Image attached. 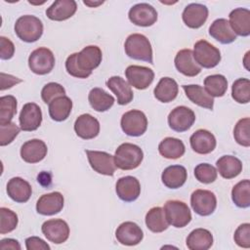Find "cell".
<instances>
[{
    "mask_svg": "<svg viewBox=\"0 0 250 250\" xmlns=\"http://www.w3.org/2000/svg\"><path fill=\"white\" fill-rule=\"evenodd\" d=\"M103 54L96 45L84 47L79 53H73L65 61V69L68 74L76 78H87L102 62Z\"/></svg>",
    "mask_w": 250,
    "mask_h": 250,
    "instance_id": "obj_1",
    "label": "cell"
},
{
    "mask_svg": "<svg viewBox=\"0 0 250 250\" xmlns=\"http://www.w3.org/2000/svg\"><path fill=\"white\" fill-rule=\"evenodd\" d=\"M124 49L129 58L153 63L152 48L149 40L145 35L140 33L129 35L125 41Z\"/></svg>",
    "mask_w": 250,
    "mask_h": 250,
    "instance_id": "obj_2",
    "label": "cell"
},
{
    "mask_svg": "<svg viewBox=\"0 0 250 250\" xmlns=\"http://www.w3.org/2000/svg\"><path fill=\"white\" fill-rule=\"evenodd\" d=\"M144 158L142 148L131 143L121 144L115 150V166L121 170H133L140 166Z\"/></svg>",
    "mask_w": 250,
    "mask_h": 250,
    "instance_id": "obj_3",
    "label": "cell"
},
{
    "mask_svg": "<svg viewBox=\"0 0 250 250\" xmlns=\"http://www.w3.org/2000/svg\"><path fill=\"white\" fill-rule=\"evenodd\" d=\"M17 36L27 43L37 41L43 34V23L35 16L25 15L20 17L15 23Z\"/></svg>",
    "mask_w": 250,
    "mask_h": 250,
    "instance_id": "obj_4",
    "label": "cell"
},
{
    "mask_svg": "<svg viewBox=\"0 0 250 250\" xmlns=\"http://www.w3.org/2000/svg\"><path fill=\"white\" fill-rule=\"evenodd\" d=\"M192 54L197 64L204 68H213L221 61L220 50L206 40L197 41L193 46Z\"/></svg>",
    "mask_w": 250,
    "mask_h": 250,
    "instance_id": "obj_5",
    "label": "cell"
},
{
    "mask_svg": "<svg viewBox=\"0 0 250 250\" xmlns=\"http://www.w3.org/2000/svg\"><path fill=\"white\" fill-rule=\"evenodd\" d=\"M164 213L169 225L175 228H184L191 221L188 206L180 200H168L164 204Z\"/></svg>",
    "mask_w": 250,
    "mask_h": 250,
    "instance_id": "obj_6",
    "label": "cell"
},
{
    "mask_svg": "<svg viewBox=\"0 0 250 250\" xmlns=\"http://www.w3.org/2000/svg\"><path fill=\"white\" fill-rule=\"evenodd\" d=\"M54 65L55 56L53 52L46 47L35 49L28 57V66L35 74L45 75L52 71Z\"/></svg>",
    "mask_w": 250,
    "mask_h": 250,
    "instance_id": "obj_7",
    "label": "cell"
},
{
    "mask_svg": "<svg viewBox=\"0 0 250 250\" xmlns=\"http://www.w3.org/2000/svg\"><path fill=\"white\" fill-rule=\"evenodd\" d=\"M122 131L131 137L142 136L147 129V118L146 114L138 109L125 112L121 117Z\"/></svg>",
    "mask_w": 250,
    "mask_h": 250,
    "instance_id": "obj_8",
    "label": "cell"
},
{
    "mask_svg": "<svg viewBox=\"0 0 250 250\" xmlns=\"http://www.w3.org/2000/svg\"><path fill=\"white\" fill-rule=\"evenodd\" d=\"M190 205L199 216H209L217 207V198L211 190L196 189L191 193Z\"/></svg>",
    "mask_w": 250,
    "mask_h": 250,
    "instance_id": "obj_9",
    "label": "cell"
},
{
    "mask_svg": "<svg viewBox=\"0 0 250 250\" xmlns=\"http://www.w3.org/2000/svg\"><path fill=\"white\" fill-rule=\"evenodd\" d=\"M90 166L94 171L105 176H113L116 166L114 162V156L99 150H85Z\"/></svg>",
    "mask_w": 250,
    "mask_h": 250,
    "instance_id": "obj_10",
    "label": "cell"
},
{
    "mask_svg": "<svg viewBox=\"0 0 250 250\" xmlns=\"http://www.w3.org/2000/svg\"><path fill=\"white\" fill-rule=\"evenodd\" d=\"M195 121V114L192 109L180 105L172 109L168 115L169 127L176 132L188 131Z\"/></svg>",
    "mask_w": 250,
    "mask_h": 250,
    "instance_id": "obj_11",
    "label": "cell"
},
{
    "mask_svg": "<svg viewBox=\"0 0 250 250\" xmlns=\"http://www.w3.org/2000/svg\"><path fill=\"white\" fill-rule=\"evenodd\" d=\"M41 230L45 237L55 244L65 242L69 236V227L62 219H51L44 222Z\"/></svg>",
    "mask_w": 250,
    "mask_h": 250,
    "instance_id": "obj_12",
    "label": "cell"
},
{
    "mask_svg": "<svg viewBox=\"0 0 250 250\" xmlns=\"http://www.w3.org/2000/svg\"><path fill=\"white\" fill-rule=\"evenodd\" d=\"M125 76L130 86L138 90L146 89L154 79V72L151 68L142 65H129L125 70Z\"/></svg>",
    "mask_w": 250,
    "mask_h": 250,
    "instance_id": "obj_13",
    "label": "cell"
},
{
    "mask_svg": "<svg viewBox=\"0 0 250 250\" xmlns=\"http://www.w3.org/2000/svg\"><path fill=\"white\" fill-rule=\"evenodd\" d=\"M131 22L139 26H150L157 21L156 10L147 3H139L134 5L128 13Z\"/></svg>",
    "mask_w": 250,
    "mask_h": 250,
    "instance_id": "obj_14",
    "label": "cell"
},
{
    "mask_svg": "<svg viewBox=\"0 0 250 250\" xmlns=\"http://www.w3.org/2000/svg\"><path fill=\"white\" fill-rule=\"evenodd\" d=\"M19 121L22 131L31 132L37 130L42 122V111L40 106L35 103L25 104L21 110Z\"/></svg>",
    "mask_w": 250,
    "mask_h": 250,
    "instance_id": "obj_15",
    "label": "cell"
},
{
    "mask_svg": "<svg viewBox=\"0 0 250 250\" xmlns=\"http://www.w3.org/2000/svg\"><path fill=\"white\" fill-rule=\"evenodd\" d=\"M115 237L122 245L134 246L143 240L144 232L136 223L124 222L116 229Z\"/></svg>",
    "mask_w": 250,
    "mask_h": 250,
    "instance_id": "obj_16",
    "label": "cell"
},
{
    "mask_svg": "<svg viewBox=\"0 0 250 250\" xmlns=\"http://www.w3.org/2000/svg\"><path fill=\"white\" fill-rule=\"evenodd\" d=\"M115 191L118 197L125 202L135 201L141 193V184L133 176H125L117 180Z\"/></svg>",
    "mask_w": 250,
    "mask_h": 250,
    "instance_id": "obj_17",
    "label": "cell"
},
{
    "mask_svg": "<svg viewBox=\"0 0 250 250\" xmlns=\"http://www.w3.org/2000/svg\"><path fill=\"white\" fill-rule=\"evenodd\" d=\"M63 202V195L59 191L43 194L37 200L36 211L44 216H52L62 210Z\"/></svg>",
    "mask_w": 250,
    "mask_h": 250,
    "instance_id": "obj_18",
    "label": "cell"
},
{
    "mask_svg": "<svg viewBox=\"0 0 250 250\" xmlns=\"http://www.w3.org/2000/svg\"><path fill=\"white\" fill-rule=\"evenodd\" d=\"M182 18L188 27L199 28L208 18V8L199 3H190L184 9Z\"/></svg>",
    "mask_w": 250,
    "mask_h": 250,
    "instance_id": "obj_19",
    "label": "cell"
},
{
    "mask_svg": "<svg viewBox=\"0 0 250 250\" xmlns=\"http://www.w3.org/2000/svg\"><path fill=\"white\" fill-rule=\"evenodd\" d=\"M74 131L83 140L94 139L100 133V122L89 113L81 114L74 122Z\"/></svg>",
    "mask_w": 250,
    "mask_h": 250,
    "instance_id": "obj_20",
    "label": "cell"
},
{
    "mask_svg": "<svg viewBox=\"0 0 250 250\" xmlns=\"http://www.w3.org/2000/svg\"><path fill=\"white\" fill-rule=\"evenodd\" d=\"M190 146L198 154H208L212 152L217 145L214 135L205 129L195 131L189 138Z\"/></svg>",
    "mask_w": 250,
    "mask_h": 250,
    "instance_id": "obj_21",
    "label": "cell"
},
{
    "mask_svg": "<svg viewBox=\"0 0 250 250\" xmlns=\"http://www.w3.org/2000/svg\"><path fill=\"white\" fill-rule=\"evenodd\" d=\"M47 151V146L43 141L32 139L21 146V156L27 163H37L46 157Z\"/></svg>",
    "mask_w": 250,
    "mask_h": 250,
    "instance_id": "obj_22",
    "label": "cell"
},
{
    "mask_svg": "<svg viewBox=\"0 0 250 250\" xmlns=\"http://www.w3.org/2000/svg\"><path fill=\"white\" fill-rule=\"evenodd\" d=\"M174 62L178 71L188 77L196 76L201 71V67L195 62L192 51L189 49L179 51L175 57Z\"/></svg>",
    "mask_w": 250,
    "mask_h": 250,
    "instance_id": "obj_23",
    "label": "cell"
},
{
    "mask_svg": "<svg viewBox=\"0 0 250 250\" xmlns=\"http://www.w3.org/2000/svg\"><path fill=\"white\" fill-rule=\"evenodd\" d=\"M7 193L11 199L18 203H25L29 200L32 188L28 182L20 177H14L7 184Z\"/></svg>",
    "mask_w": 250,
    "mask_h": 250,
    "instance_id": "obj_24",
    "label": "cell"
},
{
    "mask_svg": "<svg viewBox=\"0 0 250 250\" xmlns=\"http://www.w3.org/2000/svg\"><path fill=\"white\" fill-rule=\"evenodd\" d=\"M76 10L77 4L74 0H58L46 10V16L52 21H62L71 18Z\"/></svg>",
    "mask_w": 250,
    "mask_h": 250,
    "instance_id": "obj_25",
    "label": "cell"
},
{
    "mask_svg": "<svg viewBox=\"0 0 250 250\" xmlns=\"http://www.w3.org/2000/svg\"><path fill=\"white\" fill-rule=\"evenodd\" d=\"M229 24L233 32L239 36L250 34V11L245 8H236L229 13Z\"/></svg>",
    "mask_w": 250,
    "mask_h": 250,
    "instance_id": "obj_26",
    "label": "cell"
},
{
    "mask_svg": "<svg viewBox=\"0 0 250 250\" xmlns=\"http://www.w3.org/2000/svg\"><path fill=\"white\" fill-rule=\"evenodd\" d=\"M107 88L116 96L117 104L125 105L132 102L134 94L129 83L120 76H111L106 81Z\"/></svg>",
    "mask_w": 250,
    "mask_h": 250,
    "instance_id": "obj_27",
    "label": "cell"
},
{
    "mask_svg": "<svg viewBox=\"0 0 250 250\" xmlns=\"http://www.w3.org/2000/svg\"><path fill=\"white\" fill-rule=\"evenodd\" d=\"M209 34L222 44H229L236 40V34L226 19L215 20L209 27Z\"/></svg>",
    "mask_w": 250,
    "mask_h": 250,
    "instance_id": "obj_28",
    "label": "cell"
},
{
    "mask_svg": "<svg viewBox=\"0 0 250 250\" xmlns=\"http://www.w3.org/2000/svg\"><path fill=\"white\" fill-rule=\"evenodd\" d=\"M188 179L187 169L182 165H171L164 169L161 175L162 183L168 188H179Z\"/></svg>",
    "mask_w": 250,
    "mask_h": 250,
    "instance_id": "obj_29",
    "label": "cell"
},
{
    "mask_svg": "<svg viewBox=\"0 0 250 250\" xmlns=\"http://www.w3.org/2000/svg\"><path fill=\"white\" fill-rule=\"evenodd\" d=\"M216 166L217 172L227 180L237 177L242 171V162L232 155H223L217 160Z\"/></svg>",
    "mask_w": 250,
    "mask_h": 250,
    "instance_id": "obj_30",
    "label": "cell"
},
{
    "mask_svg": "<svg viewBox=\"0 0 250 250\" xmlns=\"http://www.w3.org/2000/svg\"><path fill=\"white\" fill-rule=\"evenodd\" d=\"M178 83L170 77L161 78L153 90L154 97L161 103L172 102L178 96Z\"/></svg>",
    "mask_w": 250,
    "mask_h": 250,
    "instance_id": "obj_31",
    "label": "cell"
},
{
    "mask_svg": "<svg viewBox=\"0 0 250 250\" xmlns=\"http://www.w3.org/2000/svg\"><path fill=\"white\" fill-rule=\"evenodd\" d=\"M183 89L186 93L188 99L193 104L207 108L213 109L214 99L205 91V89L200 85H183Z\"/></svg>",
    "mask_w": 250,
    "mask_h": 250,
    "instance_id": "obj_32",
    "label": "cell"
},
{
    "mask_svg": "<svg viewBox=\"0 0 250 250\" xmlns=\"http://www.w3.org/2000/svg\"><path fill=\"white\" fill-rule=\"evenodd\" d=\"M189 250H207L213 245V235L206 229H195L187 237Z\"/></svg>",
    "mask_w": 250,
    "mask_h": 250,
    "instance_id": "obj_33",
    "label": "cell"
},
{
    "mask_svg": "<svg viewBox=\"0 0 250 250\" xmlns=\"http://www.w3.org/2000/svg\"><path fill=\"white\" fill-rule=\"evenodd\" d=\"M72 109V101L66 96H61L49 104L50 117L58 122H62L69 116Z\"/></svg>",
    "mask_w": 250,
    "mask_h": 250,
    "instance_id": "obj_34",
    "label": "cell"
},
{
    "mask_svg": "<svg viewBox=\"0 0 250 250\" xmlns=\"http://www.w3.org/2000/svg\"><path fill=\"white\" fill-rule=\"evenodd\" d=\"M158 151L167 159H178L185 154L186 147L180 139L167 137L158 145Z\"/></svg>",
    "mask_w": 250,
    "mask_h": 250,
    "instance_id": "obj_35",
    "label": "cell"
},
{
    "mask_svg": "<svg viewBox=\"0 0 250 250\" xmlns=\"http://www.w3.org/2000/svg\"><path fill=\"white\" fill-rule=\"evenodd\" d=\"M88 101L93 109L99 112H104L108 110L114 104V98L106 93L102 88H93L89 95Z\"/></svg>",
    "mask_w": 250,
    "mask_h": 250,
    "instance_id": "obj_36",
    "label": "cell"
},
{
    "mask_svg": "<svg viewBox=\"0 0 250 250\" xmlns=\"http://www.w3.org/2000/svg\"><path fill=\"white\" fill-rule=\"evenodd\" d=\"M146 228L152 232H162L168 229L169 223L166 219L163 208L153 207L146 215Z\"/></svg>",
    "mask_w": 250,
    "mask_h": 250,
    "instance_id": "obj_37",
    "label": "cell"
},
{
    "mask_svg": "<svg viewBox=\"0 0 250 250\" xmlns=\"http://www.w3.org/2000/svg\"><path fill=\"white\" fill-rule=\"evenodd\" d=\"M205 91L213 97H223L228 90V80L222 74L209 75L204 79Z\"/></svg>",
    "mask_w": 250,
    "mask_h": 250,
    "instance_id": "obj_38",
    "label": "cell"
},
{
    "mask_svg": "<svg viewBox=\"0 0 250 250\" xmlns=\"http://www.w3.org/2000/svg\"><path fill=\"white\" fill-rule=\"evenodd\" d=\"M231 199L239 208H248L250 206V181L242 180L238 182L231 189Z\"/></svg>",
    "mask_w": 250,
    "mask_h": 250,
    "instance_id": "obj_39",
    "label": "cell"
},
{
    "mask_svg": "<svg viewBox=\"0 0 250 250\" xmlns=\"http://www.w3.org/2000/svg\"><path fill=\"white\" fill-rule=\"evenodd\" d=\"M231 97L238 104H248L250 101V81L247 78L236 79L231 86Z\"/></svg>",
    "mask_w": 250,
    "mask_h": 250,
    "instance_id": "obj_40",
    "label": "cell"
},
{
    "mask_svg": "<svg viewBox=\"0 0 250 250\" xmlns=\"http://www.w3.org/2000/svg\"><path fill=\"white\" fill-rule=\"evenodd\" d=\"M17 113V100L14 96H2L0 98V124L11 122Z\"/></svg>",
    "mask_w": 250,
    "mask_h": 250,
    "instance_id": "obj_41",
    "label": "cell"
},
{
    "mask_svg": "<svg viewBox=\"0 0 250 250\" xmlns=\"http://www.w3.org/2000/svg\"><path fill=\"white\" fill-rule=\"evenodd\" d=\"M249 126L250 119L249 117L241 118L235 124L233 129V137L236 143L242 146H250V136H249Z\"/></svg>",
    "mask_w": 250,
    "mask_h": 250,
    "instance_id": "obj_42",
    "label": "cell"
},
{
    "mask_svg": "<svg viewBox=\"0 0 250 250\" xmlns=\"http://www.w3.org/2000/svg\"><path fill=\"white\" fill-rule=\"evenodd\" d=\"M0 233L5 234L13 231L18 226V215L11 209L0 208Z\"/></svg>",
    "mask_w": 250,
    "mask_h": 250,
    "instance_id": "obj_43",
    "label": "cell"
},
{
    "mask_svg": "<svg viewBox=\"0 0 250 250\" xmlns=\"http://www.w3.org/2000/svg\"><path fill=\"white\" fill-rule=\"evenodd\" d=\"M195 179L202 184H211L215 182L218 172L214 166L208 163H200L194 168Z\"/></svg>",
    "mask_w": 250,
    "mask_h": 250,
    "instance_id": "obj_44",
    "label": "cell"
},
{
    "mask_svg": "<svg viewBox=\"0 0 250 250\" xmlns=\"http://www.w3.org/2000/svg\"><path fill=\"white\" fill-rule=\"evenodd\" d=\"M65 96L64 88L56 82H50L46 84L41 90V98L45 104H50L58 97Z\"/></svg>",
    "mask_w": 250,
    "mask_h": 250,
    "instance_id": "obj_45",
    "label": "cell"
},
{
    "mask_svg": "<svg viewBox=\"0 0 250 250\" xmlns=\"http://www.w3.org/2000/svg\"><path fill=\"white\" fill-rule=\"evenodd\" d=\"M20 130L21 127H18L13 122L0 124V146H4L11 144L20 133Z\"/></svg>",
    "mask_w": 250,
    "mask_h": 250,
    "instance_id": "obj_46",
    "label": "cell"
},
{
    "mask_svg": "<svg viewBox=\"0 0 250 250\" xmlns=\"http://www.w3.org/2000/svg\"><path fill=\"white\" fill-rule=\"evenodd\" d=\"M234 242L243 248L250 247V224L245 223L240 225L234 231L233 234Z\"/></svg>",
    "mask_w": 250,
    "mask_h": 250,
    "instance_id": "obj_47",
    "label": "cell"
},
{
    "mask_svg": "<svg viewBox=\"0 0 250 250\" xmlns=\"http://www.w3.org/2000/svg\"><path fill=\"white\" fill-rule=\"evenodd\" d=\"M15 54L14 43L5 36H0V58L2 60H9Z\"/></svg>",
    "mask_w": 250,
    "mask_h": 250,
    "instance_id": "obj_48",
    "label": "cell"
},
{
    "mask_svg": "<svg viewBox=\"0 0 250 250\" xmlns=\"http://www.w3.org/2000/svg\"><path fill=\"white\" fill-rule=\"evenodd\" d=\"M25 246L27 250H50L47 242L37 236H30L25 239Z\"/></svg>",
    "mask_w": 250,
    "mask_h": 250,
    "instance_id": "obj_49",
    "label": "cell"
},
{
    "mask_svg": "<svg viewBox=\"0 0 250 250\" xmlns=\"http://www.w3.org/2000/svg\"><path fill=\"white\" fill-rule=\"evenodd\" d=\"M0 75H1V91L9 89V88L13 87L14 85L21 83L22 81L21 79H20L16 76H13L10 74H5L4 72H1Z\"/></svg>",
    "mask_w": 250,
    "mask_h": 250,
    "instance_id": "obj_50",
    "label": "cell"
},
{
    "mask_svg": "<svg viewBox=\"0 0 250 250\" xmlns=\"http://www.w3.org/2000/svg\"><path fill=\"white\" fill-rule=\"evenodd\" d=\"M0 249L6 250V249H21V245L18 240L13 238H5L0 241Z\"/></svg>",
    "mask_w": 250,
    "mask_h": 250,
    "instance_id": "obj_51",
    "label": "cell"
},
{
    "mask_svg": "<svg viewBox=\"0 0 250 250\" xmlns=\"http://www.w3.org/2000/svg\"><path fill=\"white\" fill-rule=\"evenodd\" d=\"M37 181L40 185H42L43 187H46L48 188L50 185H51V182H52V179H51V174L50 173H47V172H42L38 175L37 177Z\"/></svg>",
    "mask_w": 250,
    "mask_h": 250,
    "instance_id": "obj_52",
    "label": "cell"
},
{
    "mask_svg": "<svg viewBox=\"0 0 250 250\" xmlns=\"http://www.w3.org/2000/svg\"><path fill=\"white\" fill-rule=\"evenodd\" d=\"M85 5L89 6V7H97L99 5H102L104 2L103 1H100V2H89V1H84L83 2Z\"/></svg>",
    "mask_w": 250,
    "mask_h": 250,
    "instance_id": "obj_53",
    "label": "cell"
}]
</instances>
